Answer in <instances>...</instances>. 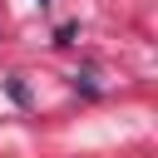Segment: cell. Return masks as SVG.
<instances>
[{
	"label": "cell",
	"instance_id": "2",
	"mask_svg": "<svg viewBox=\"0 0 158 158\" xmlns=\"http://www.w3.org/2000/svg\"><path fill=\"white\" fill-rule=\"evenodd\" d=\"M40 5H49V0H40Z\"/></svg>",
	"mask_w": 158,
	"mask_h": 158
},
{
	"label": "cell",
	"instance_id": "1",
	"mask_svg": "<svg viewBox=\"0 0 158 158\" xmlns=\"http://www.w3.org/2000/svg\"><path fill=\"white\" fill-rule=\"evenodd\" d=\"M5 89H10V99H15V104H30V94H25V84H20V79H5Z\"/></svg>",
	"mask_w": 158,
	"mask_h": 158
}]
</instances>
